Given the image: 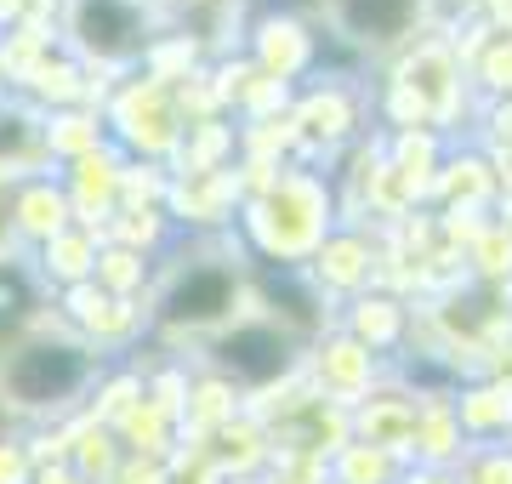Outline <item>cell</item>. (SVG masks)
Returning <instances> with one entry per match:
<instances>
[{
    "mask_svg": "<svg viewBox=\"0 0 512 484\" xmlns=\"http://www.w3.org/2000/svg\"><path fill=\"white\" fill-rule=\"evenodd\" d=\"M23 314H29V285H23L12 268H0V348H6V336L23 325Z\"/></svg>",
    "mask_w": 512,
    "mask_h": 484,
    "instance_id": "8992f818",
    "label": "cell"
},
{
    "mask_svg": "<svg viewBox=\"0 0 512 484\" xmlns=\"http://www.w3.org/2000/svg\"><path fill=\"white\" fill-rule=\"evenodd\" d=\"M80 382H86V359L69 342H35V348L12 354V365H6V393L18 405H57Z\"/></svg>",
    "mask_w": 512,
    "mask_h": 484,
    "instance_id": "6da1fadb",
    "label": "cell"
},
{
    "mask_svg": "<svg viewBox=\"0 0 512 484\" xmlns=\"http://www.w3.org/2000/svg\"><path fill=\"white\" fill-rule=\"evenodd\" d=\"M410 12H416V0H348V23L359 29V35H399L404 23H410Z\"/></svg>",
    "mask_w": 512,
    "mask_h": 484,
    "instance_id": "277c9868",
    "label": "cell"
},
{
    "mask_svg": "<svg viewBox=\"0 0 512 484\" xmlns=\"http://www.w3.org/2000/svg\"><path fill=\"white\" fill-rule=\"evenodd\" d=\"M86 18H103V35L92 40L97 52H131L137 46V12L126 0H86Z\"/></svg>",
    "mask_w": 512,
    "mask_h": 484,
    "instance_id": "5b68a950",
    "label": "cell"
},
{
    "mask_svg": "<svg viewBox=\"0 0 512 484\" xmlns=\"http://www.w3.org/2000/svg\"><path fill=\"white\" fill-rule=\"evenodd\" d=\"M222 365L234 376H245V382H268V376H279L285 371V336L279 331H268V325H245V331H234V336H222Z\"/></svg>",
    "mask_w": 512,
    "mask_h": 484,
    "instance_id": "7a4b0ae2",
    "label": "cell"
},
{
    "mask_svg": "<svg viewBox=\"0 0 512 484\" xmlns=\"http://www.w3.org/2000/svg\"><path fill=\"white\" fill-rule=\"evenodd\" d=\"M228 274L222 268H194L183 285H177V297H171V319H183V325H211V319H222V308H228Z\"/></svg>",
    "mask_w": 512,
    "mask_h": 484,
    "instance_id": "3957f363",
    "label": "cell"
}]
</instances>
